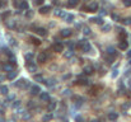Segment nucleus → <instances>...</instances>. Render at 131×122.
<instances>
[{
  "label": "nucleus",
  "mask_w": 131,
  "mask_h": 122,
  "mask_svg": "<svg viewBox=\"0 0 131 122\" xmlns=\"http://www.w3.org/2000/svg\"><path fill=\"white\" fill-rule=\"evenodd\" d=\"M78 47L82 50L83 52H89L90 50H92V45L88 42V41H85V40H80L78 42Z\"/></svg>",
  "instance_id": "nucleus-1"
},
{
  "label": "nucleus",
  "mask_w": 131,
  "mask_h": 122,
  "mask_svg": "<svg viewBox=\"0 0 131 122\" xmlns=\"http://www.w3.org/2000/svg\"><path fill=\"white\" fill-rule=\"evenodd\" d=\"M29 92H31L32 96H38V94L41 93V87H39L38 84L32 85V87H31V89H29Z\"/></svg>",
  "instance_id": "nucleus-2"
},
{
  "label": "nucleus",
  "mask_w": 131,
  "mask_h": 122,
  "mask_svg": "<svg viewBox=\"0 0 131 122\" xmlns=\"http://www.w3.org/2000/svg\"><path fill=\"white\" fill-rule=\"evenodd\" d=\"M52 50L55 52H62V51H64V45L60 43V42H56V43H54Z\"/></svg>",
  "instance_id": "nucleus-3"
},
{
  "label": "nucleus",
  "mask_w": 131,
  "mask_h": 122,
  "mask_svg": "<svg viewBox=\"0 0 131 122\" xmlns=\"http://www.w3.org/2000/svg\"><path fill=\"white\" fill-rule=\"evenodd\" d=\"M73 101H74V103H75V106L76 107H80L82 104H83V102H84V99L82 98V97H79V96H73Z\"/></svg>",
  "instance_id": "nucleus-4"
},
{
  "label": "nucleus",
  "mask_w": 131,
  "mask_h": 122,
  "mask_svg": "<svg viewBox=\"0 0 131 122\" xmlns=\"http://www.w3.org/2000/svg\"><path fill=\"white\" fill-rule=\"evenodd\" d=\"M26 66H27L28 71H31V73H35V71H37V65H36V64H33L32 61H28Z\"/></svg>",
  "instance_id": "nucleus-5"
},
{
  "label": "nucleus",
  "mask_w": 131,
  "mask_h": 122,
  "mask_svg": "<svg viewBox=\"0 0 131 122\" xmlns=\"http://www.w3.org/2000/svg\"><path fill=\"white\" fill-rule=\"evenodd\" d=\"M37 61H38V62H41V64L46 62V61H47V55H46V52H41V53H38V56H37Z\"/></svg>",
  "instance_id": "nucleus-6"
},
{
  "label": "nucleus",
  "mask_w": 131,
  "mask_h": 122,
  "mask_svg": "<svg viewBox=\"0 0 131 122\" xmlns=\"http://www.w3.org/2000/svg\"><path fill=\"white\" fill-rule=\"evenodd\" d=\"M39 99H41V102H48L50 94L47 92H41L39 93Z\"/></svg>",
  "instance_id": "nucleus-7"
},
{
  "label": "nucleus",
  "mask_w": 131,
  "mask_h": 122,
  "mask_svg": "<svg viewBox=\"0 0 131 122\" xmlns=\"http://www.w3.org/2000/svg\"><path fill=\"white\" fill-rule=\"evenodd\" d=\"M88 10H89V12H92V13L97 12V10H98V4H97L95 1L89 3V5H88Z\"/></svg>",
  "instance_id": "nucleus-8"
},
{
  "label": "nucleus",
  "mask_w": 131,
  "mask_h": 122,
  "mask_svg": "<svg viewBox=\"0 0 131 122\" xmlns=\"http://www.w3.org/2000/svg\"><path fill=\"white\" fill-rule=\"evenodd\" d=\"M60 36H61L62 38H69V37L71 36V29H67V28L62 29V31L60 32Z\"/></svg>",
  "instance_id": "nucleus-9"
},
{
  "label": "nucleus",
  "mask_w": 131,
  "mask_h": 122,
  "mask_svg": "<svg viewBox=\"0 0 131 122\" xmlns=\"http://www.w3.org/2000/svg\"><path fill=\"white\" fill-rule=\"evenodd\" d=\"M18 9L28 10V9H29V5H28V3L26 1V0H20V3H19V5H18Z\"/></svg>",
  "instance_id": "nucleus-10"
},
{
  "label": "nucleus",
  "mask_w": 131,
  "mask_h": 122,
  "mask_svg": "<svg viewBox=\"0 0 131 122\" xmlns=\"http://www.w3.org/2000/svg\"><path fill=\"white\" fill-rule=\"evenodd\" d=\"M118 47H120V50L121 51H125V50H127V47H129V42L127 41H120V45H118Z\"/></svg>",
  "instance_id": "nucleus-11"
},
{
  "label": "nucleus",
  "mask_w": 131,
  "mask_h": 122,
  "mask_svg": "<svg viewBox=\"0 0 131 122\" xmlns=\"http://www.w3.org/2000/svg\"><path fill=\"white\" fill-rule=\"evenodd\" d=\"M35 32L37 33L38 36H46L47 35V31L45 29V28H42V27H38V28H36Z\"/></svg>",
  "instance_id": "nucleus-12"
},
{
  "label": "nucleus",
  "mask_w": 131,
  "mask_h": 122,
  "mask_svg": "<svg viewBox=\"0 0 131 122\" xmlns=\"http://www.w3.org/2000/svg\"><path fill=\"white\" fill-rule=\"evenodd\" d=\"M14 68V65L13 64H10V62H7V64H4L3 65V70L4 71H7V73H9V71H12Z\"/></svg>",
  "instance_id": "nucleus-13"
},
{
  "label": "nucleus",
  "mask_w": 131,
  "mask_h": 122,
  "mask_svg": "<svg viewBox=\"0 0 131 122\" xmlns=\"http://www.w3.org/2000/svg\"><path fill=\"white\" fill-rule=\"evenodd\" d=\"M93 71H94V69H93V66L92 65H87L84 68V74L85 75H90V74H93Z\"/></svg>",
  "instance_id": "nucleus-14"
},
{
  "label": "nucleus",
  "mask_w": 131,
  "mask_h": 122,
  "mask_svg": "<svg viewBox=\"0 0 131 122\" xmlns=\"http://www.w3.org/2000/svg\"><path fill=\"white\" fill-rule=\"evenodd\" d=\"M117 118H118V113H116V112H110L108 113V120H110L111 122H115Z\"/></svg>",
  "instance_id": "nucleus-15"
},
{
  "label": "nucleus",
  "mask_w": 131,
  "mask_h": 122,
  "mask_svg": "<svg viewBox=\"0 0 131 122\" xmlns=\"http://www.w3.org/2000/svg\"><path fill=\"white\" fill-rule=\"evenodd\" d=\"M51 10V7L50 5H45V7H41L39 8V13L41 14H46V13H48Z\"/></svg>",
  "instance_id": "nucleus-16"
},
{
  "label": "nucleus",
  "mask_w": 131,
  "mask_h": 122,
  "mask_svg": "<svg viewBox=\"0 0 131 122\" xmlns=\"http://www.w3.org/2000/svg\"><path fill=\"white\" fill-rule=\"evenodd\" d=\"M17 75H18V71L12 70V71H9V73H8V79H9V80H13V79H15Z\"/></svg>",
  "instance_id": "nucleus-17"
},
{
  "label": "nucleus",
  "mask_w": 131,
  "mask_h": 122,
  "mask_svg": "<svg viewBox=\"0 0 131 122\" xmlns=\"http://www.w3.org/2000/svg\"><path fill=\"white\" fill-rule=\"evenodd\" d=\"M56 106H57V103H56L55 101L51 102V103L48 104V107H47V111H48V112H54L55 108H56Z\"/></svg>",
  "instance_id": "nucleus-18"
},
{
  "label": "nucleus",
  "mask_w": 131,
  "mask_h": 122,
  "mask_svg": "<svg viewBox=\"0 0 131 122\" xmlns=\"http://www.w3.org/2000/svg\"><path fill=\"white\" fill-rule=\"evenodd\" d=\"M78 3H79V0H69V1H67V7L74 8V7H76V5H78Z\"/></svg>",
  "instance_id": "nucleus-19"
},
{
  "label": "nucleus",
  "mask_w": 131,
  "mask_h": 122,
  "mask_svg": "<svg viewBox=\"0 0 131 122\" xmlns=\"http://www.w3.org/2000/svg\"><path fill=\"white\" fill-rule=\"evenodd\" d=\"M0 93H1V94H4V96H7V94L9 93L8 87H7V85H1V87H0Z\"/></svg>",
  "instance_id": "nucleus-20"
},
{
  "label": "nucleus",
  "mask_w": 131,
  "mask_h": 122,
  "mask_svg": "<svg viewBox=\"0 0 131 122\" xmlns=\"http://www.w3.org/2000/svg\"><path fill=\"white\" fill-rule=\"evenodd\" d=\"M55 15L56 17H60V18H65V13L62 12V10H60V9H57V10H55Z\"/></svg>",
  "instance_id": "nucleus-21"
},
{
  "label": "nucleus",
  "mask_w": 131,
  "mask_h": 122,
  "mask_svg": "<svg viewBox=\"0 0 131 122\" xmlns=\"http://www.w3.org/2000/svg\"><path fill=\"white\" fill-rule=\"evenodd\" d=\"M107 53L111 55V56H116V50L113 48V47H108L107 48Z\"/></svg>",
  "instance_id": "nucleus-22"
},
{
  "label": "nucleus",
  "mask_w": 131,
  "mask_h": 122,
  "mask_svg": "<svg viewBox=\"0 0 131 122\" xmlns=\"http://www.w3.org/2000/svg\"><path fill=\"white\" fill-rule=\"evenodd\" d=\"M73 20H74V15L73 14H66L65 15V22H67V23H71Z\"/></svg>",
  "instance_id": "nucleus-23"
},
{
  "label": "nucleus",
  "mask_w": 131,
  "mask_h": 122,
  "mask_svg": "<svg viewBox=\"0 0 131 122\" xmlns=\"http://www.w3.org/2000/svg\"><path fill=\"white\" fill-rule=\"evenodd\" d=\"M90 20H92V22H94V23H97V24H101V26H103V20H102V18H92Z\"/></svg>",
  "instance_id": "nucleus-24"
},
{
  "label": "nucleus",
  "mask_w": 131,
  "mask_h": 122,
  "mask_svg": "<svg viewBox=\"0 0 131 122\" xmlns=\"http://www.w3.org/2000/svg\"><path fill=\"white\" fill-rule=\"evenodd\" d=\"M56 84V80L55 79H50V80H46V85L47 87H54Z\"/></svg>",
  "instance_id": "nucleus-25"
},
{
  "label": "nucleus",
  "mask_w": 131,
  "mask_h": 122,
  "mask_svg": "<svg viewBox=\"0 0 131 122\" xmlns=\"http://www.w3.org/2000/svg\"><path fill=\"white\" fill-rule=\"evenodd\" d=\"M73 53H74V51H73V50L70 48L67 52H65V55H64V56H65L66 59H70V57H73Z\"/></svg>",
  "instance_id": "nucleus-26"
},
{
  "label": "nucleus",
  "mask_w": 131,
  "mask_h": 122,
  "mask_svg": "<svg viewBox=\"0 0 131 122\" xmlns=\"http://www.w3.org/2000/svg\"><path fill=\"white\" fill-rule=\"evenodd\" d=\"M12 107H13L14 109H18V108L20 107V101H14V103L12 104Z\"/></svg>",
  "instance_id": "nucleus-27"
},
{
  "label": "nucleus",
  "mask_w": 131,
  "mask_h": 122,
  "mask_svg": "<svg viewBox=\"0 0 131 122\" xmlns=\"http://www.w3.org/2000/svg\"><path fill=\"white\" fill-rule=\"evenodd\" d=\"M7 26L9 27V28H14L15 22H14V20H8V22H7Z\"/></svg>",
  "instance_id": "nucleus-28"
},
{
  "label": "nucleus",
  "mask_w": 131,
  "mask_h": 122,
  "mask_svg": "<svg viewBox=\"0 0 131 122\" xmlns=\"http://www.w3.org/2000/svg\"><path fill=\"white\" fill-rule=\"evenodd\" d=\"M110 29H111L110 24H104L103 27H102V31H103V32H110Z\"/></svg>",
  "instance_id": "nucleus-29"
},
{
  "label": "nucleus",
  "mask_w": 131,
  "mask_h": 122,
  "mask_svg": "<svg viewBox=\"0 0 131 122\" xmlns=\"http://www.w3.org/2000/svg\"><path fill=\"white\" fill-rule=\"evenodd\" d=\"M35 80H37V81H43L45 79H43V76L41 74H38V75H35Z\"/></svg>",
  "instance_id": "nucleus-30"
},
{
  "label": "nucleus",
  "mask_w": 131,
  "mask_h": 122,
  "mask_svg": "<svg viewBox=\"0 0 131 122\" xmlns=\"http://www.w3.org/2000/svg\"><path fill=\"white\" fill-rule=\"evenodd\" d=\"M31 40L33 41V43H35V45H41V41H39L38 38H35V37H31Z\"/></svg>",
  "instance_id": "nucleus-31"
},
{
  "label": "nucleus",
  "mask_w": 131,
  "mask_h": 122,
  "mask_svg": "<svg viewBox=\"0 0 131 122\" xmlns=\"http://www.w3.org/2000/svg\"><path fill=\"white\" fill-rule=\"evenodd\" d=\"M51 118H52V114H46L43 117V122H47V121H50Z\"/></svg>",
  "instance_id": "nucleus-32"
},
{
  "label": "nucleus",
  "mask_w": 131,
  "mask_h": 122,
  "mask_svg": "<svg viewBox=\"0 0 131 122\" xmlns=\"http://www.w3.org/2000/svg\"><path fill=\"white\" fill-rule=\"evenodd\" d=\"M123 24H126V26H129V24H131V18H125L123 19V22H122Z\"/></svg>",
  "instance_id": "nucleus-33"
},
{
  "label": "nucleus",
  "mask_w": 131,
  "mask_h": 122,
  "mask_svg": "<svg viewBox=\"0 0 131 122\" xmlns=\"http://www.w3.org/2000/svg\"><path fill=\"white\" fill-rule=\"evenodd\" d=\"M26 17H27V18H32V17H33V12L28 9V12L26 13Z\"/></svg>",
  "instance_id": "nucleus-34"
},
{
  "label": "nucleus",
  "mask_w": 131,
  "mask_h": 122,
  "mask_svg": "<svg viewBox=\"0 0 131 122\" xmlns=\"http://www.w3.org/2000/svg\"><path fill=\"white\" fill-rule=\"evenodd\" d=\"M125 7H131V0H122Z\"/></svg>",
  "instance_id": "nucleus-35"
},
{
  "label": "nucleus",
  "mask_w": 131,
  "mask_h": 122,
  "mask_svg": "<svg viewBox=\"0 0 131 122\" xmlns=\"http://www.w3.org/2000/svg\"><path fill=\"white\" fill-rule=\"evenodd\" d=\"M32 59H33V53H27V55H26V60H27V61H28V60L31 61Z\"/></svg>",
  "instance_id": "nucleus-36"
},
{
  "label": "nucleus",
  "mask_w": 131,
  "mask_h": 122,
  "mask_svg": "<svg viewBox=\"0 0 131 122\" xmlns=\"http://www.w3.org/2000/svg\"><path fill=\"white\" fill-rule=\"evenodd\" d=\"M9 42H10V45H12V46H17V42H15V40H14V38H9Z\"/></svg>",
  "instance_id": "nucleus-37"
},
{
  "label": "nucleus",
  "mask_w": 131,
  "mask_h": 122,
  "mask_svg": "<svg viewBox=\"0 0 131 122\" xmlns=\"http://www.w3.org/2000/svg\"><path fill=\"white\" fill-rule=\"evenodd\" d=\"M83 31H84V35H85V36H88V35H90V29H89V28H84Z\"/></svg>",
  "instance_id": "nucleus-38"
},
{
  "label": "nucleus",
  "mask_w": 131,
  "mask_h": 122,
  "mask_svg": "<svg viewBox=\"0 0 131 122\" xmlns=\"http://www.w3.org/2000/svg\"><path fill=\"white\" fill-rule=\"evenodd\" d=\"M113 59H115V56H111V57H107L106 60H107V62H110V64H112V62H113Z\"/></svg>",
  "instance_id": "nucleus-39"
},
{
  "label": "nucleus",
  "mask_w": 131,
  "mask_h": 122,
  "mask_svg": "<svg viewBox=\"0 0 131 122\" xmlns=\"http://www.w3.org/2000/svg\"><path fill=\"white\" fill-rule=\"evenodd\" d=\"M43 1H45V0H35L36 5H42V4H43Z\"/></svg>",
  "instance_id": "nucleus-40"
},
{
  "label": "nucleus",
  "mask_w": 131,
  "mask_h": 122,
  "mask_svg": "<svg viewBox=\"0 0 131 122\" xmlns=\"http://www.w3.org/2000/svg\"><path fill=\"white\" fill-rule=\"evenodd\" d=\"M23 118H24V120L31 118V114H29V113H26V114H23Z\"/></svg>",
  "instance_id": "nucleus-41"
},
{
  "label": "nucleus",
  "mask_w": 131,
  "mask_h": 122,
  "mask_svg": "<svg viewBox=\"0 0 131 122\" xmlns=\"http://www.w3.org/2000/svg\"><path fill=\"white\" fill-rule=\"evenodd\" d=\"M117 74H118V71H117V70H113V73H112V78H116V76H117Z\"/></svg>",
  "instance_id": "nucleus-42"
},
{
  "label": "nucleus",
  "mask_w": 131,
  "mask_h": 122,
  "mask_svg": "<svg viewBox=\"0 0 131 122\" xmlns=\"http://www.w3.org/2000/svg\"><path fill=\"white\" fill-rule=\"evenodd\" d=\"M70 94H71V90H67V89H66V90L64 92V96H70Z\"/></svg>",
  "instance_id": "nucleus-43"
},
{
  "label": "nucleus",
  "mask_w": 131,
  "mask_h": 122,
  "mask_svg": "<svg viewBox=\"0 0 131 122\" xmlns=\"http://www.w3.org/2000/svg\"><path fill=\"white\" fill-rule=\"evenodd\" d=\"M0 122H4V116H3L1 111H0Z\"/></svg>",
  "instance_id": "nucleus-44"
},
{
  "label": "nucleus",
  "mask_w": 131,
  "mask_h": 122,
  "mask_svg": "<svg viewBox=\"0 0 131 122\" xmlns=\"http://www.w3.org/2000/svg\"><path fill=\"white\" fill-rule=\"evenodd\" d=\"M4 5H5V1H4V0H0V9H1Z\"/></svg>",
  "instance_id": "nucleus-45"
},
{
  "label": "nucleus",
  "mask_w": 131,
  "mask_h": 122,
  "mask_svg": "<svg viewBox=\"0 0 131 122\" xmlns=\"http://www.w3.org/2000/svg\"><path fill=\"white\" fill-rule=\"evenodd\" d=\"M76 121H78V122H83V117H82V116H78V117H76Z\"/></svg>",
  "instance_id": "nucleus-46"
},
{
  "label": "nucleus",
  "mask_w": 131,
  "mask_h": 122,
  "mask_svg": "<svg viewBox=\"0 0 131 122\" xmlns=\"http://www.w3.org/2000/svg\"><path fill=\"white\" fill-rule=\"evenodd\" d=\"M9 14H10V12H7V13H4V14H3V19H5V18H7V17H8Z\"/></svg>",
  "instance_id": "nucleus-47"
},
{
  "label": "nucleus",
  "mask_w": 131,
  "mask_h": 122,
  "mask_svg": "<svg viewBox=\"0 0 131 122\" xmlns=\"http://www.w3.org/2000/svg\"><path fill=\"white\" fill-rule=\"evenodd\" d=\"M28 107H29V108H32V107H35V103H33V102L31 101L29 103H28Z\"/></svg>",
  "instance_id": "nucleus-48"
},
{
  "label": "nucleus",
  "mask_w": 131,
  "mask_h": 122,
  "mask_svg": "<svg viewBox=\"0 0 131 122\" xmlns=\"http://www.w3.org/2000/svg\"><path fill=\"white\" fill-rule=\"evenodd\" d=\"M14 99V96H9L8 97V99H7V102H9V101H13Z\"/></svg>",
  "instance_id": "nucleus-49"
},
{
  "label": "nucleus",
  "mask_w": 131,
  "mask_h": 122,
  "mask_svg": "<svg viewBox=\"0 0 131 122\" xmlns=\"http://www.w3.org/2000/svg\"><path fill=\"white\" fill-rule=\"evenodd\" d=\"M112 18H113V19H116V20H117V19H118V17H117V15H115V14H113V15H112Z\"/></svg>",
  "instance_id": "nucleus-50"
},
{
  "label": "nucleus",
  "mask_w": 131,
  "mask_h": 122,
  "mask_svg": "<svg viewBox=\"0 0 131 122\" xmlns=\"http://www.w3.org/2000/svg\"><path fill=\"white\" fill-rule=\"evenodd\" d=\"M127 57H129V59L131 57V51H129V52H127Z\"/></svg>",
  "instance_id": "nucleus-51"
},
{
  "label": "nucleus",
  "mask_w": 131,
  "mask_h": 122,
  "mask_svg": "<svg viewBox=\"0 0 131 122\" xmlns=\"http://www.w3.org/2000/svg\"><path fill=\"white\" fill-rule=\"evenodd\" d=\"M92 122H99V121H98V120H93Z\"/></svg>",
  "instance_id": "nucleus-52"
},
{
  "label": "nucleus",
  "mask_w": 131,
  "mask_h": 122,
  "mask_svg": "<svg viewBox=\"0 0 131 122\" xmlns=\"http://www.w3.org/2000/svg\"><path fill=\"white\" fill-rule=\"evenodd\" d=\"M62 122H69V121H62Z\"/></svg>",
  "instance_id": "nucleus-53"
},
{
  "label": "nucleus",
  "mask_w": 131,
  "mask_h": 122,
  "mask_svg": "<svg viewBox=\"0 0 131 122\" xmlns=\"http://www.w3.org/2000/svg\"><path fill=\"white\" fill-rule=\"evenodd\" d=\"M9 122H14V121H9Z\"/></svg>",
  "instance_id": "nucleus-54"
}]
</instances>
